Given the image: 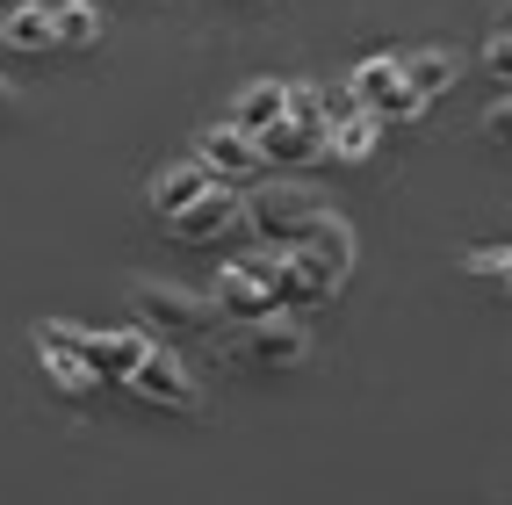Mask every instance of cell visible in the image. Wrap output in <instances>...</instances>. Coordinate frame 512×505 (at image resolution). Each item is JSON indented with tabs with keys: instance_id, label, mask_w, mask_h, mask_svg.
<instances>
[{
	"instance_id": "obj_1",
	"label": "cell",
	"mask_w": 512,
	"mask_h": 505,
	"mask_svg": "<svg viewBox=\"0 0 512 505\" xmlns=\"http://www.w3.org/2000/svg\"><path fill=\"white\" fill-rule=\"evenodd\" d=\"M332 210V202L318 195V188H303V181H260L253 195H246V231L260 246H275V253H289V246H303L311 239V224Z\"/></svg>"
},
{
	"instance_id": "obj_2",
	"label": "cell",
	"mask_w": 512,
	"mask_h": 505,
	"mask_svg": "<svg viewBox=\"0 0 512 505\" xmlns=\"http://www.w3.org/2000/svg\"><path fill=\"white\" fill-rule=\"evenodd\" d=\"M130 325H145V332H159L166 347H181V340H217L224 311L210 296L174 289V282H138V289H130Z\"/></svg>"
},
{
	"instance_id": "obj_3",
	"label": "cell",
	"mask_w": 512,
	"mask_h": 505,
	"mask_svg": "<svg viewBox=\"0 0 512 505\" xmlns=\"http://www.w3.org/2000/svg\"><path fill=\"white\" fill-rule=\"evenodd\" d=\"M37 340H51V347H65V354H80L101 383H123L130 368L145 361V325H116V332H101V325H73V318H44L37 325Z\"/></svg>"
},
{
	"instance_id": "obj_4",
	"label": "cell",
	"mask_w": 512,
	"mask_h": 505,
	"mask_svg": "<svg viewBox=\"0 0 512 505\" xmlns=\"http://www.w3.org/2000/svg\"><path fill=\"white\" fill-rule=\"evenodd\" d=\"M123 390L138 397V404H152V412H174V419H195L202 412V383L188 376V361L174 347H145V361L123 376Z\"/></svg>"
},
{
	"instance_id": "obj_5",
	"label": "cell",
	"mask_w": 512,
	"mask_h": 505,
	"mask_svg": "<svg viewBox=\"0 0 512 505\" xmlns=\"http://www.w3.org/2000/svg\"><path fill=\"white\" fill-rule=\"evenodd\" d=\"M275 275H282V253H275V246L231 260L224 275H217V311H224V325H253V318H267V311H282V303H275Z\"/></svg>"
},
{
	"instance_id": "obj_6",
	"label": "cell",
	"mask_w": 512,
	"mask_h": 505,
	"mask_svg": "<svg viewBox=\"0 0 512 505\" xmlns=\"http://www.w3.org/2000/svg\"><path fill=\"white\" fill-rule=\"evenodd\" d=\"M231 354L246 361V368H260V376H289V368L311 354V332L296 325V311H267V318H253V325H238Z\"/></svg>"
},
{
	"instance_id": "obj_7",
	"label": "cell",
	"mask_w": 512,
	"mask_h": 505,
	"mask_svg": "<svg viewBox=\"0 0 512 505\" xmlns=\"http://www.w3.org/2000/svg\"><path fill=\"white\" fill-rule=\"evenodd\" d=\"M166 231H174V246H217V239H231L238 224H246V195H238L231 181H210L188 210H174V217H159Z\"/></svg>"
},
{
	"instance_id": "obj_8",
	"label": "cell",
	"mask_w": 512,
	"mask_h": 505,
	"mask_svg": "<svg viewBox=\"0 0 512 505\" xmlns=\"http://www.w3.org/2000/svg\"><path fill=\"white\" fill-rule=\"evenodd\" d=\"M339 282H347V275H339V267L318 253V246H289L282 253V275H275V303H282V311H325V303L339 296Z\"/></svg>"
},
{
	"instance_id": "obj_9",
	"label": "cell",
	"mask_w": 512,
	"mask_h": 505,
	"mask_svg": "<svg viewBox=\"0 0 512 505\" xmlns=\"http://www.w3.org/2000/svg\"><path fill=\"white\" fill-rule=\"evenodd\" d=\"M210 181H246V174H260V145H253V130H238V123H217V130H202L195 138V152H188Z\"/></svg>"
},
{
	"instance_id": "obj_10",
	"label": "cell",
	"mask_w": 512,
	"mask_h": 505,
	"mask_svg": "<svg viewBox=\"0 0 512 505\" xmlns=\"http://www.w3.org/2000/svg\"><path fill=\"white\" fill-rule=\"evenodd\" d=\"M253 145H260V166H303V159H325V123L318 116H282Z\"/></svg>"
},
{
	"instance_id": "obj_11",
	"label": "cell",
	"mask_w": 512,
	"mask_h": 505,
	"mask_svg": "<svg viewBox=\"0 0 512 505\" xmlns=\"http://www.w3.org/2000/svg\"><path fill=\"white\" fill-rule=\"evenodd\" d=\"M0 44H8V51H22V58H44V51L58 44V22H51V8H44V0H15V8L0 15Z\"/></svg>"
},
{
	"instance_id": "obj_12",
	"label": "cell",
	"mask_w": 512,
	"mask_h": 505,
	"mask_svg": "<svg viewBox=\"0 0 512 505\" xmlns=\"http://www.w3.org/2000/svg\"><path fill=\"white\" fill-rule=\"evenodd\" d=\"M282 116H289V80H246L238 101H231V123L253 130V138H260L267 123H282Z\"/></svg>"
},
{
	"instance_id": "obj_13",
	"label": "cell",
	"mask_w": 512,
	"mask_h": 505,
	"mask_svg": "<svg viewBox=\"0 0 512 505\" xmlns=\"http://www.w3.org/2000/svg\"><path fill=\"white\" fill-rule=\"evenodd\" d=\"M375 138H383V123H375L368 109H361V116H339V123H325V159L368 166V159H375Z\"/></svg>"
},
{
	"instance_id": "obj_14",
	"label": "cell",
	"mask_w": 512,
	"mask_h": 505,
	"mask_svg": "<svg viewBox=\"0 0 512 505\" xmlns=\"http://www.w3.org/2000/svg\"><path fill=\"white\" fill-rule=\"evenodd\" d=\"M202 188H210V174H202V166H195V159H181V166H159V174H152V188H145V202H152V210H159V217H174V210H188V202H195Z\"/></svg>"
},
{
	"instance_id": "obj_15",
	"label": "cell",
	"mask_w": 512,
	"mask_h": 505,
	"mask_svg": "<svg viewBox=\"0 0 512 505\" xmlns=\"http://www.w3.org/2000/svg\"><path fill=\"white\" fill-rule=\"evenodd\" d=\"M37 361H44V383L58 390V397H73V404H87L94 390H101V376L80 361V354H65V347H51V340H37Z\"/></svg>"
},
{
	"instance_id": "obj_16",
	"label": "cell",
	"mask_w": 512,
	"mask_h": 505,
	"mask_svg": "<svg viewBox=\"0 0 512 505\" xmlns=\"http://www.w3.org/2000/svg\"><path fill=\"white\" fill-rule=\"evenodd\" d=\"M455 73H462L455 51H440V44H426V51L404 58V87H412V94L426 101V109H433V94H448V87H455Z\"/></svg>"
},
{
	"instance_id": "obj_17",
	"label": "cell",
	"mask_w": 512,
	"mask_h": 505,
	"mask_svg": "<svg viewBox=\"0 0 512 505\" xmlns=\"http://www.w3.org/2000/svg\"><path fill=\"white\" fill-rule=\"evenodd\" d=\"M51 22H58V51H94L101 44V8L94 0H58Z\"/></svg>"
},
{
	"instance_id": "obj_18",
	"label": "cell",
	"mask_w": 512,
	"mask_h": 505,
	"mask_svg": "<svg viewBox=\"0 0 512 505\" xmlns=\"http://www.w3.org/2000/svg\"><path fill=\"white\" fill-rule=\"evenodd\" d=\"M397 80H404V58L375 51V58H361V65H354V80H347V87L361 94V109H375V101H383V94H390Z\"/></svg>"
},
{
	"instance_id": "obj_19",
	"label": "cell",
	"mask_w": 512,
	"mask_h": 505,
	"mask_svg": "<svg viewBox=\"0 0 512 505\" xmlns=\"http://www.w3.org/2000/svg\"><path fill=\"white\" fill-rule=\"evenodd\" d=\"M303 246H318V253H325V260L339 267V275H354V224H339L332 210H325V217L311 224V239H303Z\"/></svg>"
},
{
	"instance_id": "obj_20",
	"label": "cell",
	"mask_w": 512,
	"mask_h": 505,
	"mask_svg": "<svg viewBox=\"0 0 512 505\" xmlns=\"http://www.w3.org/2000/svg\"><path fill=\"white\" fill-rule=\"evenodd\" d=\"M462 275L498 282V296L512 303V246H469V253H462Z\"/></svg>"
},
{
	"instance_id": "obj_21",
	"label": "cell",
	"mask_w": 512,
	"mask_h": 505,
	"mask_svg": "<svg viewBox=\"0 0 512 505\" xmlns=\"http://www.w3.org/2000/svg\"><path fill=\"white\" fill-rule=\"evenodd\" d=\"M484 80L498 87V94H512V29H498V37H484Z\"/></svg>"
},
{
	"instance_id": "obj_22",
	"label": "cell",
	"mask_w": 512,
	"mask_h": 505,
	"mask_svg": "<svg viewBox=\"0 0 512 505\" xmlns=\"http://www.w3.org/2000/svg\"><path fill=\"white\" fill-rule=\"evenodd\" d=\"M484 138H491L498 152H512V94H498L491 109H484Z\"/></svg>"
},
{
	"instance_id": "obj_23",
	"label": "cell",
	"mask_w": 512,
	"mask_h": 505,
	"mask_svg": "<svg viewBox=\"0 0 512 505\" xmlns=\"http://www.w3.org/2000/svg\"><path fill=\"white\" fill-rule=\"evenodd\" d=\"M0 116H15V87L8 80H0Z\"/></svg>"
},
{
	"instance_id": "obj_24",
	"label": "cell",
	"mask_w": 512,
	"mask_h": 505,
	"mask_svg": "<svg viewBox=\"0 0 512 505\" xmlns=\"http://www.w3.org/2000/svg\"><path fill=\"white\" fill-rule=\"evenodd\" d=\"M8 8H15V0H0V15H8Z\"/></svg>"
}]
</instances>
